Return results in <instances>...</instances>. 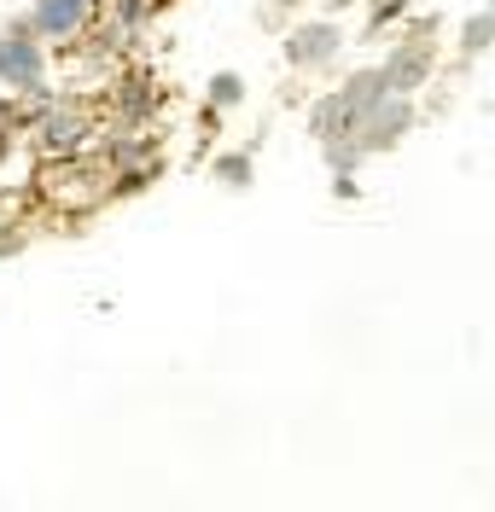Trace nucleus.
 I'll return each mask as SVG.
<instances>
[{
	"instance_id": "1",
	"label": "nucleus",
	"mask_w": 495,
	"mask_h": 512,
	"mask_svg": "<svg viewBox=\"0 0 495 512\" xmlns=\"http://www.w3.org/2000/svg\"><path fill=\"white\" fill-rule=\"evenodd\" d=\"M0 76L18 82V88H30L35 76H41V53L24 47V41H0Z\"/></svg>"
},
{
	"instance_id": "3",
	"label": "nucleus",
	"mask_w": 495,
	"mask_h": 512,
	"mask_svg": "<svg viewBox=\"0 0 495 512\" xmlns=\"http://www.w3.org/2000/svg\"><path fill=\"white\" fill-rule=\"evenodd\" d=\"M332 53V30H297L292 35V59L297 64H321Z\"/></svg>"
},
{
	"instance_id": "5",
	"label": "nucleus",
	"mask_w": 495,
	"mask_h": 512,
	"mask_svg": "<svg viewBox=\"0 0 495 512\" xmlns=\"http://www.w3.org/2000/svg\"><path fill=\"white\" fill-rule=\"evenodd\" d=\"M216 99H222V105H233V99H239V76H222V82H216Z\"/></svg>"
},
{
	"instance_id": "4",
	"label": "nucleus",
	"mask_w": 495,
	"mask_h": 512,
	"mask_svg": "<svg viewBox=\"0 0 495 512\" xmlns=\"http://www.w3.org/2000/svg\"><path fill=\"white\" fill-rule=\"evenodd\" d=\"M47 140H53V146H59V152H65V146H76V140H82V128L70 123V117H59V123L47 128Z\"/></svg>"
},
{
	"instance_id": "2",
	"label": "nucleus",
	"mask_w": 495,
	"mask_h": 512,
	"mask_svg": "<svg viewBox=\"0 0 495 512\" xmlns=\"http://www.w3.org/2000/svg\"><path fill=\"white\" fill-rule=\"evenodd\" d=\"M82 24V0H41L35 6V30H53V35H65Z\"/></svg>"
}]
</instances>
